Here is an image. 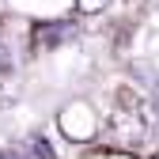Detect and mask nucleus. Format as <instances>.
<instances>
[{"label": "nucleus", "instance_id": "1", "mask_svg": "<svg viewBox=\"0 0 159 159\" xmlns=\"http://www.w3.org/2000/svg\"><path fill=\"white\" fill-rule=\"evenodd\" d=\"M57 125H61V133L72 144H87V140L98 136V114H95L91 102H68L57 114Z\"/></svg>", "mask_w": 159, "mask_h": 159}, {"label": "nucleus", "instance_id": "2", "mask_svg": "<svg viewBox=\"0 0 159 159\" xmlns=\"http://www.w3.org/2000/svg\"><path fill=\"white\" fill-rule=\"evenodd\" d=\"M106 125H110V136H114L117 144H129L133 148V144L144 140V117L136 114V110H129V106H117Z\"/></svg>", "mask_w": 159, "mask_h": 159}, {"label": "nucleus", "instance_id": "3", "mask_svg": "<svg viewBox=\"0 0 159 159\" xmlns=\"http://www.w3.org/2000/svg\"><path fill=\"white\" fill-rule=\"evenodd\" d=\"M68 38H76V23H68V19H49V23H38L34 27V49H57L65 46Z\"/></svg>", "mask_w": 159, "mask_h": 159}, {"label": "nucleus", "instance_id": "4", "mask_svg": "<svg viewBox=\"0 0 159 159\" xmlns=\"http://www.w3.org/2000/svg\"><path fill=\"white\" fill-rule=\"evenodd\" d=\"M30 155L34 159H57V152H53V144L46 136H30Z\"/></svg>", "mask_w": 159, "mask_h": 159}, {"label": "nucleus", "instance_id": "5", "mask_svg": "<svg viewBox=\"0 0 159 159\" xmlns=\"http://www.w3.org/2000/svg\"><path fill=\"white\" fill-rule=\"evenodd\" d=\"M102 8H110V0H76V11L80 15H98Z\"/></svg>", "mask_w": 159, "mask_h": 159}, {"label": "nucleus", "instance_id": "6", "mask_svg": "<svg viewBox=\"0 0 159 159\" xmlns=\"http://www.w3.org/2000/svg\"><path fill=\"white\" fill-rule=\"evenodd\" d=\"M0 159H30V155L19 148V144H11V148H4V152H0Z\"/></svg>", "mask_w": 159, "mask_h": 159}, {"label": "nucleus", "instance_id": "7", "mask_svg": "<svg viewBox=\"0 0 159 159\" xmlns=\"http://www.w3.org/2000/svg\"><path fill=\"white\" fill-rule=\"evenodd\" d=\"M106 159H133V155H125V152H110Z\"/></svg>", "mask_w": 159, "mask_h": 159}, {"label": "nucleus", "instance_id": "8", "mask_svg": "<svg viewBox=\"0 0 159 159\" xmlns=\"http://www.w3.org/2000/svg\"><path fill=\"white\" fill-rule=\"evenodd\" d=\"M155 102H159V87H155Z\"/></svg>", "mask_w": 159, "mask_h": 159}, {"label": "nucleus", "instance_id": "9", "mask_svg": "<svg viewBox=\"0 0 159 159\" xmlns=\"http://www.w3.org/2000/svg\"><path fill=\"white\" fill-rule=\"evenodd\" d=\"M155 159H159V155H155Z\"/></svg>", "mask_w": 159, "mask_h": 159}]
</instances>
